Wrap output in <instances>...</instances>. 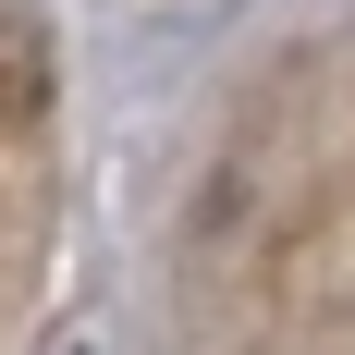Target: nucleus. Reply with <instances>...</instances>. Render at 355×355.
<instances>
[{"instance_id":"1","label":"nucleus","mask_w":355,"mask_h":355,"mask_svg":"<svg viewBox=\"0 0 355 355\" xmlns=\"http://www.w3.org/2000/svg\"><path fill=\"white\" fill-rule=\"evenodd\" d=\"M49 98H62L49 25H37V12H0V123H49Z\"/></svg>"}]
</instances>
